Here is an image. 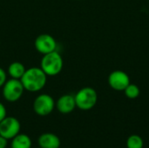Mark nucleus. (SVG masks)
Listing matches in <instances>:
<instances>
[{"mask_svg":"<svg viewBox=\"0 0 149 148\" xmlns=\"http://www.w3.org/2000/svg\"><path fill=\"white\" fill-rule=\"evenodd\" d=\"M20 81L25 91L36 92L41 91L45 86L47 75L40 67H31L26 69Z\"/></svg>","mask_w":149,"mask_h":148,"instance_id":"obj_1","label":"nucleus"},{"mask_svg":"<svg viewBox=\"0 0 149 148\" xmlns=\"http://www.w3.org/2000/svg\"><path fill=\"white\" fill-rule=\"evenodd\" d=\"M63 58L57 51L43 55L40 62V68L47 76L50 77L59 74L63 69Z\"/></svg>","mask_w":149,"mask_h":148,"instance_id":"obj_2","label":"nucleus"},{"mask_svg":"<svg viewBox=\"0 0 149 148\" xmlns=\"http://www.w3.org/2000/svg\"><path fill=\"white\" fill-rule=\"evenodd\" d=\"M76 107L82 111H89L93 109L98 101V94L92 87H84L80 89L75 95Z\"/></svg>","mask_w":149,"mask_h":148,"instance_id":"obj_3","label":"nucleus"},{"mask_svg":"<svg viewBox=\"0 0 149 148\" xmlns=\"http://www.w3.org/2000/svg\"><path fill=\"white\" fill-rule=\"evenodd\" d=\"M3 97L8 102H16L21 99L25 91L20 79H7L3 85Z\"/></svg>","mask_w":149,"mask_h":148,"instance_id":"obj_4","label":"nucleus"},{"mask_svg":"<svg viewBox=\"0 0 149 148\" xmlns=\"http://www.w3.org/2000/svg\"><path fill=\"white\" fill-rule=\"evenodd\" d=\"M56 106L53 98L46 93H42L33 101V111L38 116H47L52 113Z\"/></svg>","mask_w":149,"mask_h":148,"instance_id":"obj_5","label":"nucleus"},{"mask_svg":"<svg viewBox=\"0 0 149 148\" xmlns=\"http://www.w3.org/2000/svg\"><path fill=\"white\" fill-rule=\"evenodd\" d=\"M21 124L14 117L6 116L0 122V135L6 140H11L20 133Z\"/></svg>","mask_w":149,"mask_h":148,"instance_id":"obj_6","label":"nucleus"},{"mask_svg":"<svg viewBox=\"0 0 149 148\" xmlns=\"http://www.w3.org/2000/svg\"><path fill=\"white\" fill-rule=\"evenodd\" d=\"M35 49L41 54L45 55L56 51L57 42L55 38L50 34H40L34 41Z\"/></svg>","mask_w":149,"mask_h":148,"instance_id":"obj_7","label":"nucleus"},{"mask_svg":"<svg viewBox=\"0 0 149 148\" xmlns=\"http://www.w3.org/2000/svg\"><path fill=\"white\" fill-rule=\"evenodd\" d=\"M108 84L115 91H124L130 84L129 76L123 71H113L108 76Z\"/></svg>","mask_w":149,"mask_h":148,"instance_id":"obj_8","label":"nucleus"},{"mask_svg":"<svg viewBox=\"0 0 149 148\" xmlns=\"http://www.w3.org/2000/svg\"><path fill=\"white\" fill-rule=\"evenodd\" d=\"M57 110L62 114H68L76 108L75 98L72 94H65L58 98L56 102Z\"/></svg>","mask_w":149,"mask_h":148,"instance_id":"obj_9","label":"nucleus"},{"mask_svg":"<svg viewBox=\"0 0 149 148\" xmlns=\"http://www.w3.org/2000/svg\"><path fill=\"white\" fill-rule=\"evenodd\" d=\"M38 143L40 148H59L61 145L58 135L52 133H45L38 137Z\"/></svg>","mask_w":149,"mask_h":148,"instance_id":"obj_10","label":"nucleus"},{"mask_svg":"<svg viewBox=\"0 0 149 148\" xmlns=\"http://www.w3.org/2000/svg\"><path fill=\"white\" fill-rule=\"evenodd\" d=\"M31 140L24 133H18L13 139H11L10 148H31Z\"/></svg>","mask_w":149,"mask_h":148,"instance_id":"obj_11","label":"nucleus"},{"mask_svg":"<svg viewBox=\"0 0 149 148\" xmlns=\"http://www.w3.org/2000/svg\"><path fill=\"white\" fill-rule=\"evenodd\" d=\"M26 71L25 66L21 62H12L8 67V74L11 79H20Z\"/></svg>","mask_w":149,"mask_h":148,"instance_id":"obj_12","label":"nucleus"},{"mask_svg":"<svg viewBox=\"0 0 149 148\" xmlns=\"http://www.w3.org/2000/svg\"><path fill=\"white\" fill-rule=\"evenodd\" d=\"M126 145L127 148H143L144 147V140L140 135L133 134L127 138Z\"/></svg>","mask_w":149,"mask_h":148,"instance_id":"obj_13","label":"nucleus"},{"mask_svg":"<svg viewBox=\"0 0 149 148\" xmlns=\"http://www.w3.org/2000/svg\"><path fill=\"white\" fill-rule=\"evenodd\" d=\"M124 92H125V95L127 96V98L130 99H137L139 96H140V88L134 85V84H129L124 90Z\"/></svg>","mask_w":149,"mask_h":148,"instance_id":"obj_14","label":"nucleus"},{"mask_svg":"<svg viewBox=\"0 0 149 148\" xmlns=\"http://www.w3.org/2000/svg\"><path fill=\"white\" fill-rule=\"evenodd\" d=\"M6 80H7V73L3 68L0 67V88L3 87Z\"/></svg>","mask_w":149,"mask_h":148,"instance_id":"obj_15","label":"nucleus"},{"mask_svg":"<svg viewBox=\"0 0 149 148\" xmlns=\"http://www.w3.org/2000/svg\"><path fill=\"white\" fill-rule=\"evenodd\" d=\"M7 116V112H6V108L3 106V104H2L0 102V122Z\"/></svg>","mask_w":149,"mask_h":148,"instance_id":"obj_16","label":"nucleus"},{"mask_svg":"<svg viewBox=\"0 0 149 148\" xmlns=\"http://www.w3.org/2000/svg\"><path fill=\"white\" fill-rule=\"evenodd\" d=\"M7 141L8 140H6L5 138H3V136L0 135V148H6L7 147Z\"/></svg>","mask_w":149,"mask_h":148,"instance_id":"obj_17","label":"nucleus"},{"mask_svg":"<svg viewBox=\"0 0 149 148\" xmlns=\"http://www.w3.org/2000/svg\"><path fill=\"white\" fill-rule=\"evenodd\" d=\"M38 148H40V147H38Z\"/></svg>","mask_w":149,"mask_h":148,"instance_id":"obj_18","label":"nucleus"}]
</instances>
